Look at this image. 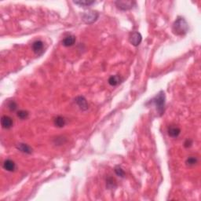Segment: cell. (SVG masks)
I'll return each mask as SVG.
<instances>
[{
  "label": "cell",
  "mask_w": 201,
  "mask_h": 201,
  "mask_svg": "<svg viewBox=\"0 0 201 201\" xmlns=\"http://www.w3.org/2000/svg\"><path fill=\"white\" fill-rule=\"evenodd\" d=\"M189 31V25L185 19L178 17L173 24L172 32L176 35H185Z\"/></svg>",
  "instance_id": "6da1fadb"
},
{
  "label": "cell",
  "mask_w": 201,
  "mask_h": 201,
  "mask_svg": "<svg viewBox=\"0 0 201 201\" xmlns=\"http://www.w3.org/2000/svg\"><path fill=\"white\" fill-rule=\"evenodd\" d=\"M165 100H166L165 94L164 92L161 90V91L159 92L151 101L152 103L154 104L155 107H156V111L160 114V116H162L163 113L164 112Z\"/></svg>",
  "instance_id": "7a4b0ae2"
},
{
  "label": "cell",
  "mask_w": 201,
  "mask_h": 201,
  "mask_svg": "<svg viewBox=\"0 0 201 201\" xmlns=\"http://www.w3.org/2000/svg\"><path fill=\"white\" fill-rule=\"evenodd\" d=\"M99 17V13L96 11H89L86 12L83 14L82 17V20L83 21V22L88 25H91L94 22H95L97 21V19Z\"/></svg>",
  "instance_id": "3957f363"
},
{
  "label": "cell",
  "mask_w": 201,
  "mask_h": 201,
  "mask_svg": "<svg viewBox=\"0 0 201 201\" xmlns=\"http://www.w3.org/2000/svg\"><path fill=\"white\" fill-rule=\"evenodd\" d=\"M115 4L117 7V8L120 9V10H128L133 8L136 2H132V1H116V2H115Z\"/></svg>",
  "instance_id": "277c9868"
},
{
  "label": "cell",
  "mask_w": 201,
  "mask_h": 201,
  "mask_svg": "<svg viewBox=\"0 0 201 201\" xmlns=\"http://www.w3.org/2000/svg\"><path fill=\"white\" fill-rule=\"evenodd\" d=\"M129 40H130V43L135 47H138L140 43H141V40H142V36H141V34L138 32H135L133 33L130 34V38H129Z\"/></svg>",
  "instance_id": "5b68a950"
},
{
  "label": "cell",
  "mask_w": 201,
  "mask_h": 201,
  "mask_svg": "<svg viewBox=\"0 0 201 201\" xmlns=\"http://www.w3.org/2000/svg\"><path fill=\"white\" fill-rule=\"evenodd\" d=\"M1 124L4 129H10L13 125V121L8 116H3L1 118Z\"/></svg>",
  "instance_id": "8992f818"
},
{
  "label": "cell",
  "mask_w": 201,
  "mask_h": 201,
  "mask_svg": "<svg viewBox=\"0 0 201 201\" xmlns=\"http://www.w3.org/2000/svg\"><path fill=\"white\" fill-rule=\"evenodd\" d=\"M168 135L171 138H178L181 133V129L176 126H171L168 128Z\"/></svg>",
  "instance_id": "52a82bcc"
},
{
  "label": "cell",
  "mask_w": 201,
  "mask_h": 201,
  "mask_svg": "<svg viewBox=\"0 0 201 201\" xmlns=\"http://www.w3.org/2000/svg\"><path fill=\"white\" fill-rule=\"evenodd\" d=\"M75 102H76L77 105H79V107H80V108H81L82 110H87L88 109V104H87V100L85 99L83 97H77L76 98H75Z\"/></svg>",
  "instance_id": "ba28073f"
},
{
  "label": "cell",
  "mask_w": 201,
  "mask_h": 201,
  "mask_svg": "<svg viewBox=\"0 0 201 201\" xmlns=\"http://www.w3.org/2000/svg\"><path fill=\"white\" fill-rule=\"evenodd\" d=\"M32 50L37 54H40L43 53V43L40 40H37V41L34 42L32 44Z\"/></svg>",
  "instance_id": "9c48e42d"
},
{
  "label": "cell",
  "mask_w": 201,
  "mask_h": 201,
  "mask_svg": "<svg viewBox=\"0 0 201 201\" xmlns=\"http://www.w3.org/2000/svg\"><path fill=\"white\" fill-rule=\"evenodd\" d=\"M75 43V37L74 35H68L62 40V44L65 47H68L73 46Z\"/></svg>",
  "instance_id": "30bf717a"
},
{
  "label": "cell",
  "mask_w": 201,
  "mask_h": 201,
  "mask_svg": "<svg viewBox=\"0 0 201 201\" xmlns=\"http://www.w3.org/2000/svg\"><path fill=\"white\" fill-rule=\"evenodd\" d=\"M3 168L7 171H14L16 169V164L15 163L11 160H7L4 161L3 163Z\"/></svg>",
  "instance_id": "8fae6325"
},
{
  "label": "cell",
  "mask_w": 201,
  "mask_h": 201,
  "mask_svg": "<svg viewBox=\"0 0 201 201\" xmlns=\"http://www.w3.org/2000/svg\"><path fill=\"white\" fill-rule=\"evenodd\" d=\"M17 148L22 153H26V154H31L32 152V148L27 144H24V143H19L17 145Z\"/></svg>",
  "instance_id": "7c38bea8"
},
{
  "label": "cell",
  "mask_w": 201,
  "mask_h": 201,
  "mask_svg": "<svg viewBox=\"0 0 201 201\" xmlns=\"http://www.w3.org/2000/svg\"><path fill=\"white\" fill-rule=\"evenodd\" d=\"M108 83L112 87H116L117 85L120 84L121 83V78L120 75H112L109 79H108Z\"/></svg>",
  "instance_id": "4fadbf2b"
},
{
  "label": "cell",
  "mask_w": 201,
  "mask_h": 201,
  "mask_svg": "<svg viewBox=\"0 0 201 201\" xmlns=\"http://www.w3.org/2000/svg\"><path fill=\"white\" fill-rule=\"evenodd\" d=\"M65 123H66V120H65V119L64 117L59 116L55 118L54 125L56 126H57V127H63V126H65Z\"/></svg>",
  "instance_id": "5bb4252c"
},
{
  "label": "cell",
  "mask_w": 201,
  "mask_h": 201,
  "mask_svg": "<svg viewBox=\"0 0 201 201\" xmlns=\"http://www.w3.org/2000/svg\"><path fill=\"white\" fill-rule=\"evenodd\" d=\"M74 3L82 6V7H90L92 4L95 3V2L94 1H90V0H82V1H74Z\"/></svg>",
  "instance_id": "9a60e30c"
},
{
  "label": "cell",
  "mask_w": 201,
  "mask_h": 201,
  "mask_svg": "<svg viewBox=\"0 0 201 201\" xmlns=\"http://www.w3.org/2000/svg\"><path fill=\"white\" fill-rule=\"evenodd\" d=\"M197 158L195 157V156H190V157H189L188 159L186 160L185 163L188 165V166H193V165H195L196 163H197Z\"/></svg>",
  "instance_id": "2e32d148"
},
{
  "label": "cell",
  "mask_w": 201,
  "mask_h": 201,
  "mask_svg": "<svg viewBox=\"0 0 201 201\" xmlns=\"http://www.w3.org/2000/svg\"><path fill=\"white\" fill-rule=\"evenodd\" d=\"M114 171H115V173H116V175L117 176L120 177V178H124L125 172L120 166L116 167L114 169Z\"/></svg>",
  "instance_id": "e0dca14e"
},
{
  "label": "cell",
  "mask_w": 201,
  "mask_h": 201,
  "mask_svg": "<svg viewBox=\"0 0 201 201\" xmlns=\"http://www.w3.org/2000/svg\"><path fill=\"white\" fill-rule=\"evenodd\" d=\"M28 112L25 111V110H21V111L17 112V116L21 120H25L28 117Z\"/></svg>",
  "instance_id": "ac0fdd59"
},
{
  "label": "cell",
  "mask_w": 201,
  "mask_h": 201,
  "mask_svg": "<svg viewBox=\"0 0 201 201\" xmlns=\"http://www.w3.org/2000/svg\"><path fill=\"white\" fill-rule=\"evenodd\" d=\"M107 187L108 189H112L116 187V181L112 178H108L106 181Z\"/></svg>",
  "instance_id": "d6986e66"
},
{
  "label": "cell",
  "mask_w": 201,
  "mask_h": 201,
  "mask_svg": "<svg viewBox=\"0 0 201 201\" xmlns=\"http://www.w3.org/2000/svg\"><path fill=\"white\" fill-rule=\"evenodd\" d=\"M17 108V105L15 102L13 101H11L10 102H9L8 104V108L10 110V111H15Z\"/></svg>",
  "instance_id": "ffe728a7"
},
{
  "label": "cell",
  "mask_w": 201,
  "mask_h": 201,
  "mask_svg": "<svg viewBox=\"0 0 201 201\" xmlns=\"http://www.w3.org/2000/svg\"><path fill=\"white\" fill-rule=\"evenodd\" d=\"M192 145H193V141H192L191 139H187L184 143V146L185 147V148H189V147L191 146Z\"/></svg>",
  "instance_id": "44dd1931"
}]
</instances>
